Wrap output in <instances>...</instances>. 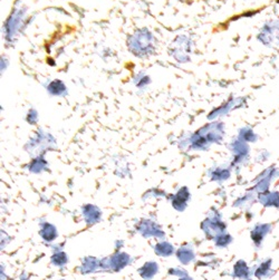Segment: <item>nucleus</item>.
<instances>
[{"label": "nucleus", "mask_w": 279, "mask_h": 280, "mask_svg": "<svg viewBox=\"0 0 279 280\" xmlns=\"http://www.w3.org/2000/svg\"><path fill=\"white\" fill-rule=\"evenodd\" d=\"M7 67H8V59L5 56H3L2 57V73L3 74H4V71H6Z\"/></svg>", "instance_id": "10"}, {"label": "nucleus", "mask_w": 279, "mask_h": 280, "mask_svg": "<svg viewBox=\"0 0 279 280\" xmlns=\"http://www.w3.org/2000/svg\"><path fill=\"white\" fill-rule=\"evenodd\" d=\"M45 88H46L47 93L51 95V96L63 97L66 96L68 93V88L62 79H53V81L45 84Z\"/></svg>", "instance_id": "6"}, {"label": "nucleus", "mask_w": 279, "mask_h": 280, "mask_svg": "<svg viewBox=\"0 0 279 280\" xmlns=\"http://www.w3.org/2000/svg\"><path fill=\"white\" fill-rule=\"evenodd\" d=\"M38 112L35 108H29L26 114V122L31 125H36L38 123Z\"/></svg>", "instance_id": "9"}, {"label": "nucleus", "mask_w": 279, "mask_h": 280, "mask_svg": "<svg viewBox=\"0 0 279 280\" xmlns=\"http://www.w3.org/2000/svg\"><path fill=\"white\" fill-rule=\"evenodd\" d=\"M27 22V8L16 6L13 8L4 24V37L8 44H14L17 36L23 32Z\"/></svg>", "instance_id": "3"}, {"label": "nucleus", "mask_w": 279, "mask_h": 280, "mask_svg": "<svg viewBox=\"0 0 279 280\" xmlns=\"http://www.w3.org/2000/svg\"><path fill=\"white\" fill-rule=\"evenodd\" d=\"M223 132L225 129L221 122H211L190 133L188 136H182L180 147H189L192 150H206L212 143L220 142L223 137Z\"/></svg>", "instance_id": "1"}, {"label": "nucleus", "mask_w": 279, "mask_h": 280, "mask_svg": "<svg viewBox=\"0 0 279 280\" xmlns=\"http://www.w3.org/2000/svg\"><path fill=\"white\" fill-rule=\"evenodd\" d=\"M133 83H134V86H135L137 89H140V91H144V89L151 84V77L146 73L140 72L134 76Z\"/></svg>", "instance_id": "7"}, {"label": "nucleus", "mask_w": 279, "mask_h": 280, "mask_svg": "<svg viewBox=\"0 0 279 280\" xmlns=\"http://www.w3.org/2000/svg\"><path fill=\"white\" fill-rule=\"evenodd\" d=\"M128 52L137 58H148L157 52L158 41L148 28H140L128 35L126 39Z\"/></svg>", "instance_id": "2"}, {"label": "nucleus", "mask_w": 279, "mask_h": 280, "mask_svg": "<svg viewBox=\"0 0 279 280\" xmlns=\"http://www.w3.org/2000/svg\"><path fill=\"white\" fill-rule=\"evenodd\" d=\"M192 39L187 35H179L169 46V54L178 63L186 64L191 61Z\"/></svg>", "instance_id": "4"}, {"label": "nucleus", "mask_w": 279, "mask_h": 280, "mask_svg": "<svg viewBox=\"0 0 279 280\" xmlns=\"http://www.w3.org/2000/svg\"><path fill=\"white\" fill-rule=\"evenodd\" d=\"M46 161H45L44 158L42 156L37 157L36 159H34V161L31 163V170L34 172H39L46 167Z\"/></svg>", "instance_id": "8"}, {"label": "nucleus", "mask_w": 279, "mask_h": 280, "mask_svg": "<svg viewBox=\"0 0 279 280\" xmlns=\"http://www.w3.org/2000/svg\"><path fill=\"white\" fill-rule=\"evenodd\" d=\"M56 146V139L53 136V135L45 131L44 128H38L36 132H35L31 138H29L28 143L26 144L25 149L27 150L28 152L34 153V152H44L46 150L52 149L53 147Z\"/></svg>", "instance_id": "5"}]
</instances>
